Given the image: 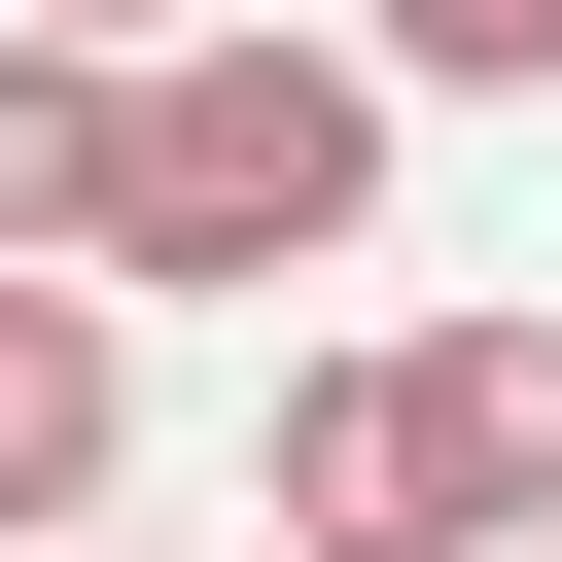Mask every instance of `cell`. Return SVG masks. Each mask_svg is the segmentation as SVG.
Segmentation results:
<instances>
[{
	"mask_svg": "<svg viewBox=\"0 0 562 562\" xmlns=\"http://www.w3.org/2000/svg\"><path fill=\"white\" fill-rule=\"evenodd\" d=\"M246 562H562V316L316 351L281 457H246Z\"/></svg>",
	"mask_w": 562,
	"mask_h": 562,
	"instance_id": "1",
	"label": "cell"
},
{
	"mask_svg": "<svg viewBox=\"0 0 562 562\" xmlns=\"http://www.w3.org/2000/svg\"><path fill=\"white\" fill-rule=\"evenodd\" d=\"M351 211H386V70L281 35V0H211V35L140 70V211H105V281H316Z\"/></svg>",
	"mask_w": 562,
	"mask_h": 562,
	"instance_id": "2",
	"label": "cell"
},
{
	"mask_svg": "<svg viewBox=\"0 0 562 562\" xmlns=\"http://www.w3.org/2000/svg\"><path fill=\"white\" fill-rule=\"evenodd\" d=\"M140 457V281H0V562H70Z\"/></svg>",
	"mask_w": 562,
	"mask_h": 562,
	"instance_id": "3",
	"label": "cell"
},
{
	"mask_svg": "<svg viewBox=\"0 0 562 562\" xmlns=\"http://www.w3.org/2000/svg\"><path fill=\"white\" fill-rule=\"evenodd\" d=\"M105 211H140V70L0 35V281H105Z\"/></svg>",
	"mask_w": 562,
	"mask_h": 562,
	"instance_id": "4",
	"label": "cell"
},
{
	"mask_svg": "<svg viewBox=\"0 0 562 562\" xmlns=\"http://www.w3.org/2000/svg\"><path fill=\"white\" fill-rule=\"evenodd\" d=\"M386 105H562V0H351Z\"/></svg>",
	"mask_w": 562,
	"mask_h": 562,
	"instance_id": "5",
	"label": "cell"
},
{
	"mask_svg": "<svg viewBox=\"0 0 562 562\" xmlns=\"http://www.w3.org/2000/svg\"><path fill=\"white\" fill-rule=\"evenodd\" d=\"M0 35H105V70H176V35H211V0H0Z\"/></svg>",
	"mask_w": 562,
	"mask_h": 562,
	"instance_id": "6",
	"label": "cell"
}]
</instances>
